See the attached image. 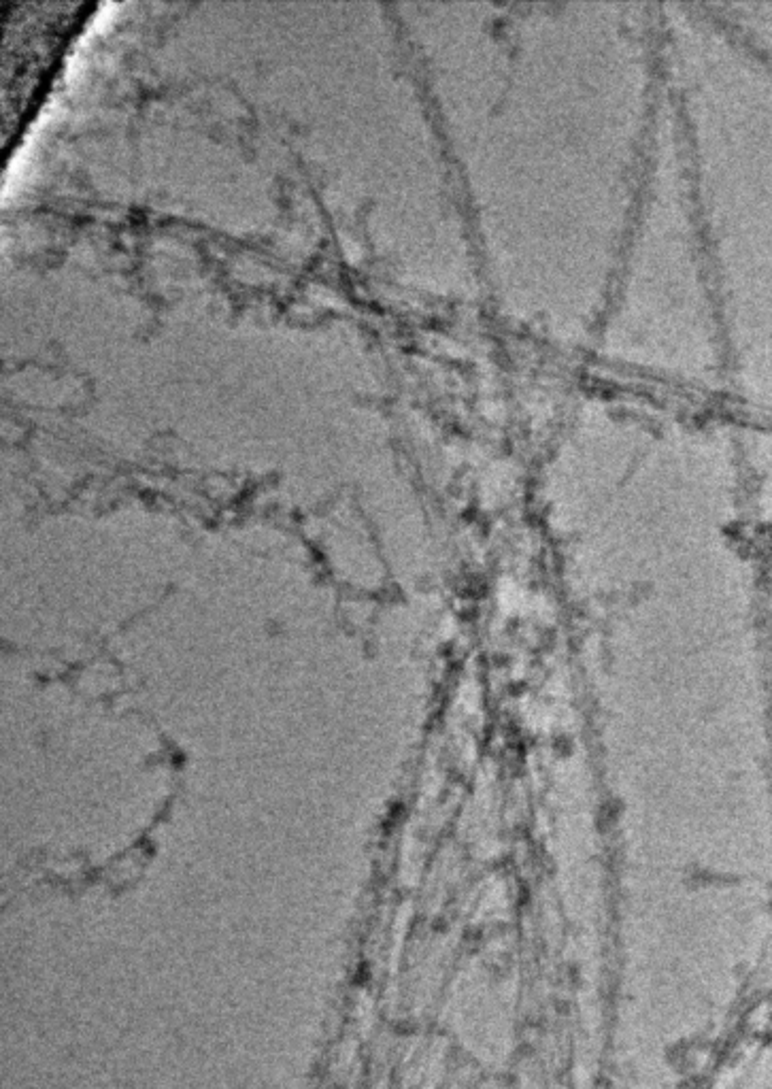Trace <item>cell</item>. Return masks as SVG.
I'll list each match as a JSON object with an SVG mask.
<instances>
[{
	"label": "cell",
	"mask_w": 772,
	"mask_h": 1089,
	"mask_svg": "<svg viewBox=\"0 0 772 1089\" xmlns=\"http://www.w3.org/2000/svg\"><path fill=\"white\" fill-rule=\"evenodd\" d=\"M736 24L751 32L755 43L770 49L772 54V7H738Z\"/></svg>",
	"instance_id": "obj_2"
},
{
	"label": "cell",
	"mask_w": 772,
	"mask_h": 1089,
	"mask_svg": "<svg viewBox=\"0 0 772 1089\" xmlns=\"http://www.w3.org/2000/svg\"><path fill=\"white\" fill-rule=\"evenodd\" d=\"M730 190L719 192L721 258L728 262L738 377L749 396L772 400V75L728 47Z\"/></svg>",
	"instance_id": "obj_1"
}]
</instances>
